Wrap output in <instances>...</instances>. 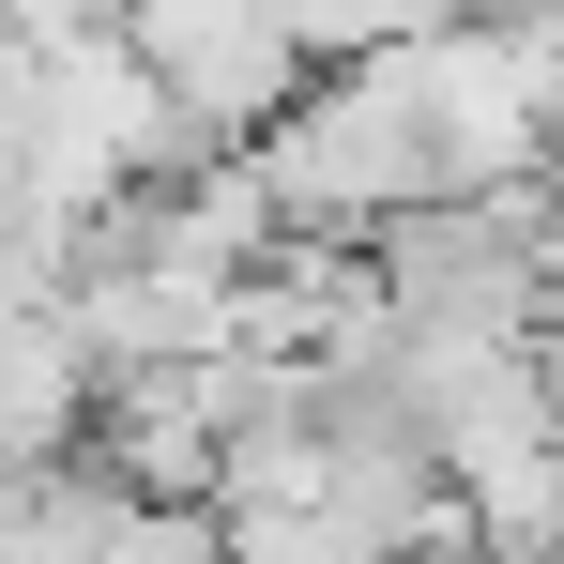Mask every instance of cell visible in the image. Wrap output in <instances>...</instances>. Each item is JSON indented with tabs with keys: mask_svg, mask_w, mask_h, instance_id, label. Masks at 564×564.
<instances>
[{
	"mask_svg": "<svg viewBox=\"0 0 564 564\" xmlns=\"http://www.w3.org/2000/svg\"><path fill=\"white\" fill-rule=\"evenodd\" d=\"M122 46H138V62H153V93L184 107L198 138H229V153H245V138L321 77V62H305V31H290L275 0H122Z\"/></svg>",
	"mask_w": 564,
	"mask_h": 564,
	"instance_id": "obj_2",
	"label": "cell"
},
{
	"mask_svg": "<svg viewBox=\"0 0 564 564\" xmlns=\"http://www.w3.org/2000/svg\"><path fill=\"white\" fill-rule=\"evenodd\" d=\"M245 169H260V198H275L290 229H381V214L443 198V138H427L412 62L367 46V62H321V77L245 138Z\"/></svg>",
	"mask_w": 564,
	"mask_h": 564,
	"instance_id": "obj_1",
	"label": "cell"
},
{
	"mask_svg": "<svg viewBox=\"0 0 564 564\" xmlns=\"http://www.w3.org/2000/svg\"><path fill=\"white\" fill-rule=\"evenodd\" d=\"M107 564H245V550H229V519H214V503H153V488H138V503H122V534H107Z\"/></svg>",
	"mask_w": 564,
	"mask_h": 564,
	"instance_id": "obj_3",
	"label": "cell"
}]
</instances>
